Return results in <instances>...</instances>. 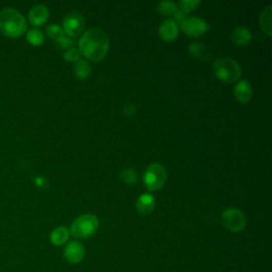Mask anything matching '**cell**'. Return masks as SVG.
Returning a JSON list of instances; mask_svg holds the SVG:
<instances>
[{"label": "cell", "instance_id": "cell-1", "mask_svg": "<svg viewBox=\"0 0 272 272\" xmlns=\"http://www.w3.org/2000/svg\"><path fill=\"white\" fill-rule=\"evenodd\" d=\"M110 41L101 29H89L79 41V51L90 61L99 62L108 54Z\"/></svg>", "mask_w": 272, "mask_h": 272}, {"label": "cell", "instance_id": "cell-2", "mask_svg": "<svg viewBox=\"0 0 272 272\" xmlns=\"http://www.w3.org/2000/svg\"><path fill=\"white\" fill-rule=\"evenodd\" d=\"M27 30V22L23 15L14 9H6L0 13V31L8 37H20Z\"/></svg>", "mask_w": 272, "mask_h": 272}, {"label": "cell", "instance_id": "cell-3", "mask_svg": "<svg viewBox=\"0 0 272 272\" xmlns=\"http://www.w3.org/2000/svg\"><path fill=\"white\" fill-rule=\"evenodd\" d=\"M215 77L225 83H234L241 75L239 64L231 57H219L213 63Z\"/></svg>", "mask_w": 272, "mask_h": 272}, {"label": "cell", "instance_id": "cell-4", "mask_svg": "<svg viewBox=\"0 0 272 272\" xmlns=\"http://www.w3.org/2000/svg\"><path fill=\"white\" fill-rule=\"evenodd\" d=\"M99 221L95 215L85 214L75 219L71 226L69 233L80 239H86L92 237L98 230Z\"/></svg>", "mask_w": 272, "mask_h": 272}, {"label": "cell", "instance_id": "cell-5", "mask_svg": "<svg viewBox=\"0 0 272 272\" xmlns=\"http://www.w3.org/2000/svg\"><path fill=\"white\" fill-rule=\"evenodd\" d=\"M143 179L149 191H157L164 187L167 180V171L161 164H151L146 168Z\"/></svg>", "mask_w": 272, "mask_h": 272}, {"label": "cell", "instance_id": "cell-6", "mask_svg": "<svg viewBox=\"0 0 272 272\" xmlns=\"http://www.w3.org/2000/svg\"><path fill=\"white\" fill-rule=\"evenodd\" d=\"M221 222L224 228L232 232H241L247 225V219L241 210L237 208H226L221 214Z\"/></svg>", "mask_w": 272, "mask_h": 272}, {"label": "cell", "instance_id": "cell-7", "mask_svg": "<svg viewBox=\"0 0 272 272\" xmlns=\"http://www.w3.org/2000/svg\"><path fill=\"white\" fill-rule=\"evenodd\" d=\"M85 21L82 15L78 12H69L63 21L64 33L69 37L79 35L84 29Z\"/></svg>", "mask_w": 272, "mask_h": 272}, {"label": "cell", "instance_id": "cell-8", "mask_svg": "<svg viewBox=\"0 0 272 272\" xmlns=\"http://www.w3.org/2000/svg\"><path fill=\"white\" fill-rule=\"evenodd\" d=\"M182 31L191 37H198L204 34L208 30V25L206 22L201 20L200 17H187L184 22L180 24Z\"/></svg>", "mask_w": 272, "mask_h": 272}, {"label": "cell", "instance_id": "cell-9", "mask_svg": "<svg viewBox=\"0 0 272 272\" xmlns=\"http://www.w3.org/2000/svg\"><path fill=\"white\" fill-rule=\"evenodd\" d=\"M64 259L70 264H79L85 256V249L79 241H70L64 249Z\"/></svg>", "mask_w": 272, "mask_h": 272}, {"label": "cell", "instance_id": "cell-10", "mask_svg": "<svg viewBox=\"0 0 272 272\" xmlns=\"http://www.w3.org/2000/svg\"><path fill=\"white\" fill-rule=\"evenodd\" d=\"M159 34L164 42L169 43L176 41L179 35L178 25L172 20L164 21L159 28Z\"/></svg>", "mask_w": 272, "mask_h": 272}, {"label": "cell", "instance_id": "cell-11", "mask_svg": "<svg viewBox=\"0 0 272 272\" xmlns=\"http://www.w3.org/2000/svg\"><path fill=\"white\" fill-rule=\"evenodd\" d=\"M156 198L151 193L141 195L138 201H136V209L142 216L150 215L154 210Z\"/></svg>", "mask_w": 272, "mask_h": 272}, {"label": "cell", "instance_id": "cell-12", "mask_svg": "<svg viewBox=\"0 0 272 272\" xmlns=\"http://www.w3.org/2000/svg\"><path fill=\"white\" fill-rule=\"evenodd\" d=\"M29 22L33 26H42L48 21L49 17V10L47 7L43 5H37L33 7L29 12Z\"/></svg>", "mask_w": 272, "mask_h": 272}, {"label": "cell", "instance_id": "cell-13", "mask_svg": "<svg viewBox=\"0 0 272 272\" xmlns=\"http://www.w3.org/2000/svg\"><path fill=\"white\" fill-rule=\"evenodd\" d=\"M252 40V34L251 31L244 26H238L236 27L232 33H231V41L236 46H247L248 44H250Z\"/></svg>", "mask_w": 272, "mask_h": 272}, {"label": "cell", "instance_id": "cell-14", "mask_svg": "<svg viewBox=\"0 0 272 272\" xmlns=\"http://www.w3.org/2000/svg\"><path fill=\"white\" fill-rule=\"evenodd\" d=\"M234 96L240 103H248L252 98V86L249 81L241 80L234 87Z\"/></svg>", "mask_w": 272, "mask_h": 272}, {"label": "cell", "instance_id": "cell-15", "mask_svg": "<svg viewBox=\"0 0 272 272\" xmlns=\"http://www.w3.org/2000/svg\"><path fill=\"white\" fill-rule=\"evenodd\" d=\"M188 52L192 57L199 60V61H208L211 56L209 49L201 42L190 43L188 46Z\"/></svg>", "mask_w": 272, "mask_h": 272}, {"label": "cell", "instance_id": "cell-16", "mask_svg": "<svg viewBox=\"0 0 272 272\" xmlns=\"http://www.w3.org/2000/svg\"><path fill=\"white\" fill-rule=\"evenodd\" d=\"M69 230L65 226H57L50 233V241L51 244L55 247L63 246L67 243L69 238Z\"/></svg>", "mask_w": 272, "mask_h": 272}, {"label": "cell", "instance_id": "cell-17", "mask_svg": "<svg viewBox=\"0 0 272 272\" xmlns=\"http://www.w3.org/2000/svg\"><path fill=\"white\" fill-rule=\"evenodd\" d=\"M73 74L77 77L78 79L85 80L87 79L90 73H92V69H90V66L87 61H85L84 59H79L78 61H75L73 63Z\"/></svg>", "mask_w": 272, "mask_h": 272}, {"label": "cell", "instance_id": "cell-18", "mask_svg": "<svg viewBox=\"0 0 272 272\" xmlns=\"http://www.w3.org/2000/svg\"><path fill=\"white\" fill-rule=\"evenodd\" d=\"M260 25L263 31L268 35H272V6H267L260 15Z\"/></svg>", "mask_w": 272, "mask_h": 272}, {"label": "cell", "instance_id": "cell-19", "mask_svg": "<svg viewBox=\"0 0 272 272\" xmlns=\"http://www.w3.org/2000/svg\"><path fill=\"white\" fill-rule=\"evenodd\" d=\"M158 11L165 16H171L178 11V5L173 2H161L158 5Z\"/></svg>", "mask_w": 272, "mask_h": 272}, {"label": "cell", "instance_id": "cell-20", "mask_svg": "<svg viewBox=\"0 0 272 272\" xmlns=\"http://www.w3.org/2000/svg\"><path fill=\"white\" fill-rule=\"evenodd\" d=\"M44 34L37 29H31L27 33V41L33 46H41L44 43Z\"/></svg>", "mask_w": 272, "mask_h": 272}, {"label": "cell", "instance_id": "cell-21", "mask_svg": "<svg viewBox=\"0 0 272 272\" xmlns=\"http://www.w3.org/2000/svg\"><path fill=\"white\" fill-rule=\"evenodd\" d=\"M119 178L122 181H124V182L126 184H129V185H133L135 184L136 182H138V173L135 172L134 169L132 168H125L122 170V172L119 173Z\"/></svg>", "mask_w": 272, "mask_h": 272}, {"label": "cell", "instance_id": "cell-22", "mask_svg": "<svg viewBox=\"0 0 272 272\" xmlns=\"http://www.w3.org/2000/svg\"><path fill=\"white\" fill-rule=\"evenodd\" d=\"M46 34H47L50 38H52V40H54V41H56V40L60 38V37H62L63 35H66V34L64 33L63 28H61V27H60V26L56 25V24H51V25L47 26V28H46Z\"/></svg>", "mask_w": 272, "mask_h": 272}, {"label": "cell", "instance_id": "cell-23", "mask_svg": "<svg viewBox=\"0 0 272 272\" xmlns=\"http://www.w3.org/2000/svg\"><path fill=\"white\" fill-rule=\"evenodd\" d=\"M200 5V0H181L179 2V7L182 12L188 14Z\"/></svg>", "mask_w": 272, "mask_h": 272}, {"label": "cell", "instance_id": "cell-24", "mask_svg": "<svg viewBox=\"0 0 272 272\" xmlns=\"http://www.w3.org/2000/svg\"><path fill=\"white\" fill-rule=\"evenodd\" d=\"M55 42V46L59 48V49H64V50H67L71 47V45L73 44V40L67 35H63L62 37L57 38Z\"/></svg>", "mask_w": 272, "mask_h": 272}, {"label": "cell", "instance_id": "cell-25", "mask_svg": "<svg viewBox=\"0 0 272 272\" xmlns=\"http://www.w3.org/2000/svg\"><path fill=\"white\" fill-rule=\"evenodd\" d=\"M80 54L81 53L78 48H69L64 52L63 57L67 62H75L80 59Z\"/></svg>", "mask_w": 272, "mask_h": 272}, {"label": "cell", "instance_id": "cell-26", "mask_svg": "<svg viewBox=\"0 0 272 272\" xmlns=\"http://www.w3.org/2000/svg\"><path fill=\"white\" fill-rule=\"evenodd\" d=\"M187 17L188 16H187L186 13H184V12H182V11L178 9V11L173 14V20L172 21L178 25V23L181 24L182 22H184Z\"/></svg>", "mask_w": 272, "mask_h": 272}]
</instances>
